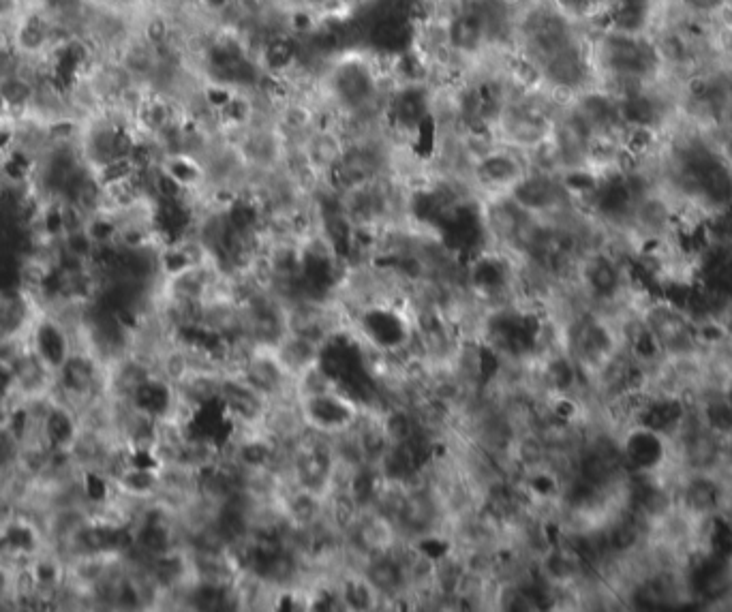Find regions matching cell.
I'll list each match as a JSON object with an SVG mask.
<instances>
[{"label": "cell", "mask_w": 732, "mask_h": 612, "mask_svg": "<svg viewBox=\"0 0 732 612\" xmlns=\"http://www.w3.org/2000/svg\"><path fill=\"white\" fill-rule=\"evenodd\" d=\"M35 88L37 84L20 73H11L0 78V95L5 97L9 107H28L35 99Z\"/></svg>", "instance_id": "6da1fadb"}]
</instances>
